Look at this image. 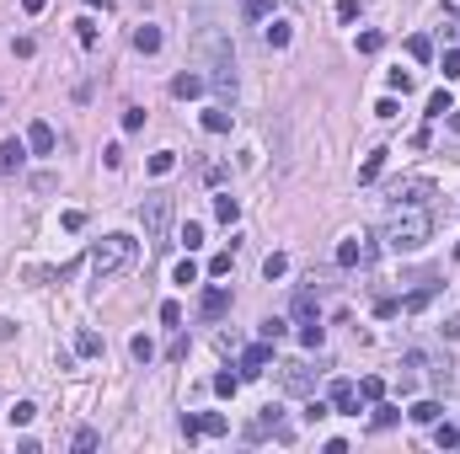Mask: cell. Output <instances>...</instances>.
<instances>
[{"mask_svg": "<svg viewBox=\"0 0 460 454\" xmlns=\"http://www.w3.org/2000/svg\"><path fill=\"white\" fill-rule=\"evenodd\" d=\"M171 166H177V156H171V150H161V156H150V177H166Z\"/></svg>", "mask_w": 460, "mask_h": 454, "instance_id": "38", "label": "cell"}, {"mask_svg": "<svg viewBox=\"0 0 460 454\" xmlns=\"http://www.w3.org/2000/svg\"><path fill=\"white\" fill-rule=\"evenodd\" d=\"M54 187H59V177H54V171H38V177H33V192H54Z\"/></svg>", "mask_w": 460, "mask_h": 454, "instance_id": "48", "label": "cell"}, {"mask_svg": "<svg viewBox=\"0 0 460 454\" xmlns=\"http://www.w3.org/2000/svg\"><path fill=\"white\" fill-rule=\"evenodd\" d=\"M75 353H86V359H97V353H102V337H97V332H81V337H75Z\"/></svg>", "mask_w": 460, "mask_h": 454, "instance_id": "32", "label": "cell"}, {"mask_svg": "<svg viewBox=\"0 0 460 454\" xmlns=\"http://www.w3.org/2000/svg\"><path fill=\"white\" fill-rule=\"evenodd\" d=\"M434 443L439 449H460V428L455 422H434Z\"/></svg>", "mask_w": 460, "mask_h": 454, "instance_id": "22", "label": "cell"}, {"mask_svg": "<svg viewBox=\"0 0 460 454\" xmlns=\"http://www.w3.org/2000/svg\"><path fill=\"white\" fill-rule=\"evenodd\" d=\"M396 112H401V107H396V96H386V102H375V118H386V123H391Z\"/></svg>", "mask_w": 460, "mask_h": 454, "instance_id": "51", "label": "cell"}, {"mask_svg": "<svg viewBox=\"0 0 460 454\" xmlns=\"http://www.w3.org/2000/svg\"><path fill=\"white\" fill-rule=\"evenodd\" d=\"M166 359H171V363H182V359H188V337H182V332L171 337V347H166Z\"/></svg>", "mask_w": 460, "mask_h": 454, "instance_id": "45", "label": "cell"}, {"mask_svg": "<svg viewBox=\"0 0 460 454\" xmlns=\"http://www.w3.org/2000/svg\"><path fill=\"white\" fill-rule=\"evenodd\" d=\"M209 70H214V75H209V86L219 91V102H236V54H225V59H214Z\"/></svg>", "mask_w": 460, "mask_h": 454, "instance_id": "5", "label": "cell"}, {"mask_svg": "<svg viewBox=\"0 0 460 454\" xmlns=\"http://www.w3.org/2000/svg\"><path fill=\"white\" fill-rule=\"evenodd\" d=\"M182 438H188V443L204 438V433H198V412H182Z\"/></svg>", "mask_w": 460, "mask_h": 454, "instance_id": "44", "label": "cell"}, {"mask_svg": "<svg viewBox=\"0 0 460 454\" xmlns=\"http://www.w3.org/2000/svg\"><path fill=\"white\" fill-rule=\"evenodd\" d=\"M434 192L439 187L428 177H401V182H391V209H428Z\"/></svg>", "mask_w": 460, "mask_h": 454, "instance_id": "4", "label": "cell"}, {"mask_svg": "<svg viewBox=\"0 0 460 454\" xmlns=\"http://www.w3.org/2000/svg\"><path fill=\"white\" fill-rule=\"evenodd\" d=\"M268 363H273V342L263 337V342H252V347L241 353V380H257V374H263Z\"/></svg>", "mask_w": 460, "mask_h": 454, "instance_id": "6", "label": "cell"}, {"mask_svg": "<svg viewBox=\"0 0 460 454\" xmlns=\"http://www.w3.org/2000/svg\"><path fill=\"white\" fill-rule=\"evenodd\" d=\"M230 123H236V112H230L225 102H219V107H209V112H204V129H209V134H230Z\"/></svg>", "mask_w": 460, "mask_h": 454, "instance_id": "16", "label": "cell"}, {"mask_svg": "<svg viewBox=\"0 0 460 454\" xmlns=\"http://www.w3.org/2000/svg\"><path fill=\"white\" fill-rule=\"evenodd\" d=\"M204 75H193V70H182L177 81H171V96H177V102H188V96H204Z\"/></svg>", "mask_w": 460, "mask_h": 454, "instance_id": "14", "label": "cell"}, {"mask_svg": "<svg viewBox=\"0 0 460 454\" xmlns=\"http://www.w3.org/2000/svg\"><path fill=\"white\" fill-rule=\"evenodd\" d=\"M257 332H263L268 342H284V337H289V321H284V315H268V321L257 326Z\"/></svg>", "mask_w": 460, "mask_h": 454, "instance_id": "25", "label": "cell"}, {"mask_svg": "<svg viewBox=\"0 0 460 454\" xmlns=\"http://www.w3.org/2000/svg\"><path fill=\"white\" fill-rule=\"evenodd\" d=\"M321 417H332V401H311L305 407V422H321Z\"/></svg>", "mask_w": 460, "mask_h": 454, "instance_id": "46", "label": "cell"}, {"mask_svg": "<svg viewBox=\"0 0 460 454\" xmlns=\"http://www.w3.org/2000/svg\"><path fill=\"white\" fill-rule=\"evenodd\" d=\"M86 6H91V11H113V6H118V0H86Z\"/></svg>", "mask_w": 460, "mask_h": 454, "instance_id": "57", "label": "cell"}, {"mask_svg": "<svg viewBox=\"0 0 460 454\" xmlns=\"http://www.w3.org/2000/svg\"><path fill=\"white\" fill-rule=\"evenodd\" d=\"M204 182H209V187H219V182H225V166H219V161H209V166H204Z\"/></svg>", "mask_w": 460, "mask_h": 454, "instance_id": "52", "label": "cell"}, {"mask_svg": "<svg viewBox=\"0 0 460 454\" xmlns=\"http://www.w3.org/2000/svg\"><path fill=\"white\" fill-rule=\"evenodd\" d=\"M263 43L273 48V54H284V48L294 43V27H289V22H279V16H273V22L263 27Z\"/></svg>", "mask_w": 460, "mask_h": 454, "instance_id": "12", "label": "cell"}, {"mask_svg": "<svg viewBox=\"0 0 460 454\" xmlns=\"http://www.w3.org/2000/svg\"><path fill=\"white\" fill-rule=\"evenodd\" d=\"M327 401H332V412H359V385L353 380H332Z\"/></svg>", "mask_w": 460, "mask_h": 454, "instance_id": "11", "label": "cell"}, {"mask_svg": "<svg viewBox=\"0 0 460 454\" xmlns=\"http://www.w3.org/2000/svg\"><path fill=\"white\" fill-rule=\"evenodd\" d=\"M338 16H343V22H353V16H359V0H338Z\"/></svg>", "mask_w": 460, "mask_h": 454, "instance_id": "55", "label": "cell"}, {"mask_svg": "<svg viewBox=\"0 0 460 454\" xmlns=\"http://www.w3.org/2000/svg\"><path fill=\"white\" fill-rule=\"evenodd\" d=\"M75 43H81V48H97V22H91V16H81V22H75Z\"/></svg>", "mask_w": 460, "mask_h": 454, "instance_id": "30", "label": "cell"}, {"mask_svg": "<svg viewBox=\"0 0 460 454\" xmlns=\"http://www.w3.org/2000/svg\"><path fill=\"white\" fill-rule=\"evenodd\" d=\"M300 342H305V347H321V321H305V326H300Z\"/></svg>", "mask_w": 460, "mask_h": 454, "instance_id": "43", "label": "cell"}, {"mask_svg": "<svg viewBox=\"0 0 460 454\" xmlns=\"http://www.w3.org/2000/svg\"><path fill=\"white\" fill-rule=\"evenodd\" d=\"M428 305H434V289H418V294H407V299H401V310H407V315L428 310Z\"/></svg>", "mask_w": 460, "mask_h": 454, "instance_id": "27", "label": "cell"}, {"mask_svg": "<svg viewBox=\"0 0 460 454\" xmlns=\"http://www.w3.org/2000/svg\"><path fill=\"white\" fill-rule=\"evenodd\" d=\"M161 43H166V37H161V27H134V48H139V54H161Z\"/></svg>", "mask_w": 460, "mask_h": 454, "instance_id": "15", "label": "cell"}, {"mask_svg": "<svg viewBox=\"0 0 460 454\" xmlns=\"http://www.w3.org/2000/svg\"><path fill=\"white\" fill-rule=\"evenodd\" d=\"M64 230H70V235H75V230H86V214H81V209H70V214H64Z\"/></svg>", "mask_w": 460, "mask_h": 454, "instance_id": "54", "label": "cell"}, {"mask_svg": "<svg viewBox=\"0 0 460 454\" xmlns=\"http://www.w3.org/2000/svg\"><path fill=\"white\" fill-rule=\"evenodd\" d=\"M230 262H236V246H230V251H219L214 262H209V273H214V278H225V273H230Z\"/></svg>", "mask_w": 460, "mask_h": 454, "instance_id": "40", "label": "cell"}, {"mask_svg": "<svg viewBox=\"0 0 460 454\" xmlns=\"http://www.w3.org/2000/svg\"><path fill=\"white\" fill-rule=\"evenodd\" d=\"M439 70H444V81H460V48H449V54H444V64H439Z\"/></svg>", "mask_w": 460, "mask_h": 454, "instance_id": "42", "label": "cell"}, {"mask_svg": "<svg viewBox=\"0 0 460 454\" xmlns=\"http://www.w3.org/2000/svg\"><path fill=\"white\" fill-rule=\"evenodd\" d=\"M279 380H284V390H289V395H311L316 390V374L305 369V363H284Z\"/></svg>", "mask_w": 460, "mask_h": 454, "instance_id": "8", "label": "cell"}, {"mask_svg": "<svg viewBox=\"0 0 460 454\" xmlns=\"http://www.w3.org/2000/svg\"><path fill=\"white\" fill-rule=\"evenodd\" d=\"M139 225H145V235L156 240H166V230H171V198L166 192H145V204H139Z\"/></svg>", "mask_w": 460, "mask_h": 454, "instance_id": "3", "label": "cell"}, {"mask_svg": "<svg viewBox=\"0 0 460 454\" xmlns=\"http://www.w3.org/2000/svg\"><path fill=\"white\" fill-rule=\"evenodd\" d=\"M391 91L407 96V91H412V70H391Z\"/></svg>", "mask_w": 460, "mask_h": 454, "instance_id": "49", "label": "cell"}, {"mask_svg": "<svg viewBox=\"0 0 460 454\" xmlns=\"http://www.w3.org/2000/svg\"><path fill=\"white\" fill-rule=\"evenodd\" d=\"M33 417H38V407H33V401H16V407H11V428H27Z\"/></svg>", "mask_w": 460, "mask_h": 454, "instance_id": "34", "label": "cell"}, {"mask_svg": "<svg viewBox=\"0 0 460 454\" xmlns=\"http://www.w3.org/2000/svg\"><path fill=\"white\" fill-rule=\"evenodd\" d=\"M439 412H444L439 401H418V407H412L407 417H412V422H423V428H434V422H439Z\"/></svg>", "mask_w": 460, "mask_h": 454, "instance_id": "21", "label": "cell"}, {"mask_svg": "<svg viewBox=\"0 0 460 454\" xmlns=\"http://www.w3.org/2000/svg\"><path fill=\"white\" fill-rule=\"evenodd\" d=\"M43 6H49V0H22V11H27V16H38Z\"/></svg>", "mask_w": 460, "mask_h": 454, "instance_id": "56", "label": "cell"}, {"mask_svg": "<svg viewBox=\"0 0 460 454\" xmlns=\"http://www.w3.org/2000/svg\"><path fill=\"white\" fill-rule=\"evenodd\" d=\"M428 235H434V214L428 209H396L386 225V246L391 251H423Z\"/></svg>", "mask_w": 460, "mask_h": 454, "instance_id": "1", "label": "cell"}, {"mask_svg": "<svg viewBox=\"0 0 460 454\" xmlns=\"http://www.w3.org/2000/svg\"><path fill=\"white\" fill-rule=\"evenodd\" d=\"M27 166V139H0V177H16Z\"/></svg>", "mask_w": 460, "mask_h": 454, "instance_id": "9", "label": "cell"}, {"mask_svg": "<svg viewBox=\"0 0 460 454\" xmlns=\"http://www.w3.org/2000/svg\"><path fill=\"white\" fill-rule=\"evenodd\" d=\"M241 11H246V22H263L273 11V0H241Z\"/></svg>", "mask_w": 460, "mask_h": 454, "instance_id": "35", "label": "cell"}, {"mask_svg": "<svg viewBox=\"0 0 460 454\" xmlns=\"http://www.w3.org/2000/svg\"><path fill=\"white\" fill-rule=\"evenodd\" d=\"M198 433H204V438H225V433H230V417H219V412H204V417H198Z\"/></svg>", "mask_w": 460, "mask_h": 454, "instance_id": "17", "label": "cell"}, {"mask_svg": "<svg viewBox=\"0 0 460 454\" xmlns=\"http://www.w3.org/2000/svg\"><path fill=\"white\" fill-rule=\"evenodd\" d=\"M380 395H386V380H380V374L359 380V401H380Z\"/></svg>", "mask_w": 460, "mask_h": 454, "instance_id": "31", "label": "cell"}, {"mask_svg": "<svg viewBox=\"0 0 460 454\" xmlns=\"http://www.w3.org/2000/svg\"><path fill=\"white\" fill-rule=\"evenodd\" d=\"M455 257H460V246H455Z\"/></svg>", "mask_w": 460, "mask_h": 454, "instance_id": "59", "label": "cell"}, {"mask_svg": "<svg viewBox=\"0 0 460 454\" xmlns=\"http://www.w3.org/2000/svg\"><path fill=\"white\" fill-rule=\"evenodd\" d=\"M171 284H198V262L193 257H182V262L171 267Z\"/></svg>", "mask_w": 460, "mask_h": 454, "instance_id": "29", "label": "cell"}, {"mask_svg": "<svg viewBox=\"0 0 460 454\" xmlns=\"http://www.w3.org/2000/svg\"><path fill=\"white\" fill-rule=\"evenodd\" d=\"M449 129H455V134H460V107H455V112H449Z\"/></svg>", "mask_w": 460, "mask_h": 454, "instance_id": "58", "label": "cell"}, {"mask_svg": "<svg viewBox=\"0 0 460 454\" xmlns=\"http://www.w3.org/2000/svg\"><path fill=\"white\" fill-rule=\"evenodd\" d=\"M134 240L129 235H108V240H97V246H91V273L97 278H113V273H123V267L134 262Z\"/></svg>", "mask_w": 460, "mask_h": 454, "instance_id": "2", "label": "cell"}, {"mask_svg": "<svg viewBox=\"0 0 460 454\" xmlns=\"http://www.w3.org/2000/svg\"><path fill=\"white\" fill-rule=\"evenodd\" d=\"M380 43H386L380 33H359V54H380Z\"/></svg>", "mask_w": 460, "mask_h": 454, "instance_id": "47", "label": "cell"}, {"mask_svg": "<svg viewBox=\"0 0 460 454\" xmlns=\"http://www.w3.org/2000/svg\"><path fill=\"white\" fill-rule=\"evenodd\" d=\"M198 310H204V321H219V315H230V289H204V299H198Z\"/></svg>", "mask_w": 460, "mask_h": 454, "instance_id": "10", "label": "cell"}, {"mask_svg": "<svg viewBox=\"0 0 460 454\" xmlns=\"http://www.w3.org/2000/svg\"><path fill=\"white\" fill-rule=\"evenodd\" d=\"M386 156H391V150H369V161L359 166V182H375L380 171H386Z\"/></svg>", "mask_w": 460, "mask_h": 454, "instance_id": "20", "label": "cell"}, {"mask_svg": "<svg viewBox=\"0 0 460 454\" xmlns=\"http://www.w3.org/2000/svg\"><path fill=\"white\" fill-rule=\"evenodd\" d=\"M27 150H33V156H54V129H49L43 118L27 129Z\"/></svg>", "mask_w": 460, "mask_h": 454, "instance_id": "13", "label": "cell"}, {"mask_svg": "<svg viewBox=\"0 0 460 454\" xmlns=\"http://www.w3.org/2000/svg\"><path fill=\"white\" fill-rule=\"evenodd\" d=\"M214 214L225 219V225H236V219H241V204H236L230 192H219V198H214Z\"/></svg>", "mask_w": 460, "mask_h": 454, "instance_id": "26", "label": "cell"}, {"mask_svg": "<svg viewBox=\"0 0 460 454\" xmlns=\"http://www.w3.org/2000/svg\"><path fill=\"white\" fill-rule=\"evenodd\" d=\"M407 54H412L418 64H428V59H434V37H428V33H412V37H407Z\"/></svg>", "mask_w": 460, "mask_h": 454, "instance_id": "18", "label": "cell"}, {"mask_svg": "<svg viewBox=\"0 0 460 454\" xmlns=\"http://www.w3.org/2000/svg\"><path fill=\"white\" fill-rule=\"evenodd\" d=\"M161 321H166V326H182V305H171V299H166V305H161Z\"/></svg>", "mask_w": 460, "mask_h": 454, "instance_id": "53", "label": "cell"}, {"mask_svg": "<svg viewBox=\"0 0 460 454\" xmlns=\"http://www.w3.org/2000/svg\"><path fill=\"white\" fill-rule=\"evenodd\" d=\"M449 112H455V96H449V91H434V96H428V118H449Z\"/></svg>", "mask_w": 460, "mask_h": 454, "instance_id": "24", "label": "cell"}, {"mask_svg": "<svg viewBox=\"0 0 460 454\" xmlns=\"http://www.w3.org/2000/svg\"><path fill=\"white\" fill-rule=\"evenodd\" d=\"M177 240H182V246H188V251H198V246H204V225H193V219H188Z\"/></svg>", "mask_w": 460, "mask_h": 454, "instance_id": "33", "label": "cell"}, {"mask_svg": "<svg viewBox=\"0 0 460 454\" xmlns=\"http://www.w3.org/2000/svg\"><path fill=\"white\" fill-rule=\"evenodd\" d=\"M284 273H289V257H284V251H273V257L263 262V278L273 284V278H284Z\"/></svg>", "mask_w": 460, "mask_h": 454, "instance_id": "28", "label": "cell"}, {"mask_svg": "<svg viewBox=\"0 0 460 454\" xmlns=\"http://www.w3.org/2000/svg\"><path fill=\"white\" fill-rule=\"evenodd\" d=\"M97 443H102L97 428H81V433H75V449H81V454H86V449H97Z\"/></svg>", "mask_w": 460, "mask_h": 454, "instance_id": "41", "label": "cell"}, {"mask_svg": "<svg viewBox=\"0 0 460 454\" xmlns=\"http://www.w3.org/2000/svg\"><path fill=\"white\" fill-rule=\"evenodd\" d=\"M369 422H375V433H386V428H396V422H401V412L386 407V401H375V417H369Z\"/></svg>", "mask_w": 460, "mask_h": 454, "instance_id": "23", "label": "cell"}, {"mask_svg": "<svg viewBox=\"0 0 460 454\" xmlns=\"http://www.w3.org/2000/svg\"><path fill=\"white\" fill-rule=\"evenodd\" d=\"M369 257H375V240H364V235H353V240L338 246V267H364Z\"/></svg>", "mask_w": 460, "mask_h": 454, "instance_id": "7", "label": "cell"}, {"mask_svg": "<svg viewBox=\"0 0 460 454\" xmlns=\"http://www.w3.org/2000/svg\"><path fill=\"white\" fill-rule=\"evenodd\" d=\"M214 390H219V395H236V390H241V374H230V369L214 374Z\"/></svg>", "mask_w": 460, "mask_h": 454, "instance_id": "39", "label": "cell"}, {"mask_svg": "<svg viewBox=\"0 0 460 454\" xmlns=\"http://www.w3.org/2000/svg\"><path fill=\"white\" fill-rule=\"evenodd\" d=\"M129 353H134L139 363H150V359H156V342H150V337H134V342H129Z\"/></svg>", "mask_w": 460, "mask_h": 454, "instance_id": "36", "label": "cell"}, {"mask_svg": "<svg viewBox=\"0 0 460 454\" xmlns=\"http://www.w3.org/2000/svg\"><path fill=\"white\" fill-rule=\"evenodd\" d=\"M145 129V107H123V134H139Z\"/></svg>", "mask_w": 460, "mask_h": 454, "instance_id": "37", "label": "cell"}, {"mask_svg": "<svg viewBox=\"0 0 460 454\" xmlns=\"http://www.w3.org/2000/svg\"><path fill=\"white\" fill-rule=\"evenodd\" d=\"M102 166H108V171L123 166V150H118V144H108V150H102Z\"/></svg>", "mask_w": 460, "mask_h": 454, "instance_id": "50", "label": "cell"}, {"mask_svg": "<svg viewBox=\"0 0 460 454\" xmlns=\"http://www.w3.org/2000/svg\"><path fill=\"white\" fill-rule=\"evenodd\" d=\"M294 321H316V289H300V294H294Z\"/></svg>", "mask_w": 460, "mask_h": 454, "instance_id": "19", "label": "cell"}]
</instances>
